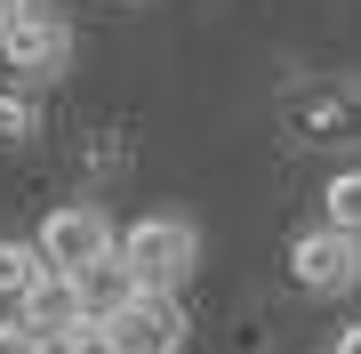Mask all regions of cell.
Returning a JSON list of instances; mask_svg holds the SVG:
<instances>
[{"mask_svg":"<svg viewBox=\"0 0 361 354\" xmlns=\"http://www.w3.org/2000/svg\"><path fill=\"white\" fill-rule=\"evenodd\" d=\"M8 314H16V322H25L40 346L56 354V346H65L73 330H80V298H73V282H65V274H40V282L25 290V298L8 306Z\"/></svg>","mask_w":361,"mask_h":354,"instance_id":"obj_6","label":"cell"},{"mask_svg":"<svg viewBox=\"0 0 361 354\" xmlns=\"http://www.w3.org/2000/svg\"><path fill=\"white\" fill-rule=\"evenodd\" d=\"M40 274H49V266H40V249H32V242H0V298H8V306L25 298Z\"/></svg>","mask_w":361,"mask_h":354,"instance_id":"obj_9","label":"cell"},{"mask_svg":"<svg viewBox=\"0 0 361 354\" xmlns=\"http://www.w3.org/2000/svg\"><path fill=\"white\" fill-rule=\"evenodd\" d=\"M32 249H40V266H49V274H80V266L113 258V218H104L97 201H65V210L40 218Z\"/></svg>","mask_w":361,"mask_h":354,"instance_id":"obj_2","label":"cell"},{"mask_svg":"<svg viewBox=\"0 0 361 354\" xmlns=\"http://www.w3.org/2000/svg\"><path fill=\"white\" fill-rule=\"evenodd\" d=\"M113 258L137 274V290H177L201 266V234L193 218H137L129 234H113Z\"/></svg>","mask_w":361,"mask_h":354,"instance_id":"obj_1","label":"cell"},{"mask_svg":"<svg viewBox=\"0 0 361 354\" xmlns=\"http://www.w3.org/2000/svg\"><path fill=\"white\" fill-rule=\"evenodd\" d=\"M8 16H16V0H0V25H8Z\"/></svg>","mask_w":361,"mask_h":354,"instance_id":"obj_14","label":"cell"},{"mask_svg":"<svg viewBox=\"0 0 361 354\" xmlns=\"http://www.w3.org/2000/svg\"><path fill=\"white\" fill-rule=\"evenodd\" d=\"M25 137H32V97L0 89V145H25Z\"/></svg>","mask_w":361,"mask_h":354,"instance_id":"obj_10","label":"cell"},{"mask_svg":"<svg viewBox=\"0 0 361 354\" xmlns=\"http://www.w3.org/2000/svg\"><path fill=\"white\" fill-rule=\"evenodd\" d=\"M104 338H113V354H177L185 346V306L177 290H137L129 306H121L113 322H97Z\"/></svg>","mask_w":361,"mask_h":354,"instance_id":"obj_3","label":"cell"},{"mask_svg":"<svg viewBox=\"0 0 361 354\" xmlns=\"http://www.w3.org/2000/svg\"><path fill=\"white\" fill-rule=\"evenodd\" d=\"M322 201H329V218H322L329 234H345V242H361V170H337Z\"/></svg>","mask_w":361,"mask_h":354,"instance_id":"obj_8","label":"cell"},{"mask_svg":"<svg viewBox=\"0 0 361 354\" xmlns=\"http://www.w3.org/2000/svg\"><path fill=\"white\" fill-rule=\"evenodd\" d=\"M73 282V298H80V322H113L121 306L137 298V274L121 258H97V266H80V274H65Z\"/></svg>","mask_w":361,"mask_h":354,"instance_id":"obj_7","label":"cell"},{"mask_svg":"<svg viewBox=\"0 0 361 354\" xmlns=\"http://www.w3.org/2000/svg\"><path fill=\"white\" fill-rule=\"evenodd\" d=\"M337 354H361V322H353V330H345V338H337Z\"/></svg>","mask_w":361,"mask_h":354,"instance_id":"obj_13","label":"cell"},{"mask_svg":"<svg viewBox=\"0 0 361 354\" xmlns=\"http://www.w3.org/2000/svg\"><path fill=\"white\" fill-rule=\"evenodd\" d=\"M56 354H113V338H104V330H97V322H80V330H73V338H65V346H56Z\"/></svg>","mask_w":361,"mask_h":354,"instance_id":"obj_12","label":"cell"},{"mask_svg":"<svg viewBox=\"0 0 361 354\" xmlns=\"http://www.w3.org/2000/svg\"><path fill=\"white\" fill-rule=\"evenodd\" d=\"M289 274H297V290H322V298H337V290L361 282V242L329 234V225H313V234L289 242Z\"/></svg>","mask_w":361,"mask_h":354,"instance_id":"obj_5","label":"cell"},{"mask_svg":"<svg viewBox=\"0 0 361 354\" xmlns=\"http://www.w3.org/2000/svg\"><path fill=\"white\" fill-rule=\"evenodd\" d=\"M0 57H8L16 81H56L65 57H73V33L56 25L49 8H25V0H16V16L0 25Z\"/></svg>","mask_w":361,"mask_h":354,"instance_id":"obj_4","label":"cell"},{"mask_svg":"<svg viewBox=\"0 0 361 354\" xmlns=\"http://www.w3.org/2000/svg\"><path fill=\"white\" fill-rule=\"evenodd\" d=\"M0 354H49V346H40V338H32V330H25V322H16V314H8V322H0Z\"/></svg>","mask_w":361,"mask_h":354,"instance_id":"obj_11","label":"cell"}]
</instances>
